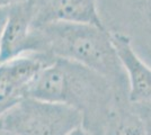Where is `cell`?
Returning a JSON list of instances; mask_svg holds the SVG:
<instances>
[{
    "label": "cell",
    "instance_id": "ba28073f",
    "mask_svg": "<svg viewBox=\"0 0 151 135\" xmlns=\"http://www.w3.org/2000/svg\"><path fill=\"white\" fill-rule=\"evenodd\" d=\"M141 118L145 124V135H151V113L150 111H147L145 114L141 115Z\"/></svg>",
    "mask_w": 151,
    "mask_h": 135
},
{
    "label": "cell",
    "instance_id": "8992f818",
    "mask_svg": "<svg viewBox=\"0 0 151 135\" xmlns=\"http://www.w3.org/2000/svg\"><path fill=\"white\" fill-rule=\"evenodd\" d=\"M111 39L125 73L127 101L135 105H151V68L138 55L127 35L111 32Z\"/></svg>",
    "mask_w": 151,
    "mask_h": 135
},
{
    "label": "cell",
    "instance_id": "9c48e42d",
    "mask_svg": "<svg viewBox=\"0 0 151 135\" xmlns=\"http://www.w3.org/2000/svg\"><path fill=\"white\" fill-rule=\"evenodd\" d=\"M24 0H0V9H9Z\"/></svg>",
    "mask_w": 151,
    "mask_h": 135
},
{
    "label": "cell",
    "instance_id": "7c38bea8",
    "mask_svg": "<svg viewBox=\"0 0 151 135\" xmlns=\"http://www.w3.org/2000/svg\"><path fill=\"white\" fill-rule=\"evenodd\" d=\"M148 1V10H149V15L151 17V0H147Z\"/></svg>",
    "mask_w": 151,
    "mask_h": 135
},
{
    "label": "cell",
    "instance_id": "3957f363",
    "mask_svg": "<svg viewBox=\"0 0 151 135\" xmlns=\"http://www.w3.org/2000/svg\"><path fill=\"white\" fill-rule=\"evenodd\" d=\"M79 126V111L33 97H26L0 117V132L7 135H68Z\"/></svg>",
    "mask_w": 151,
    "mask_h": 135
},
{
    "label": "cell",
    "instance_id": "52a82bcc",
    "mask_svg": "<svg viewBox=\"0 0 151 135\" xmlns=\"http://www.w3.org/2000/svg\"><path fill=\"white\" fill-rule=\"evenodd\" d=\"M34 27L53 21L80 23L105 27L96 0H33Z\"/></svg>",
    "mask_w": 151,
    "mask_h": 135
},
{
    "label": "cell",
    "instance_id": "4fadbf2b",
    "mask_svg": "<svg viewBox=\"0 0 151 135\" xmlns=\"http://www.w3.org/2000/svg\"><path fill=\"white\" fill-rule=\"evenodd\" d=\"M6 135H7V134H6Z\"/></svg>",
    "mask_w": 151,
    "mask_h": 135
},
{
    "label": "cell",
    "instance_id": "6da1fadb",
    "mask_svg": "<svg viewBox=\"0 0 151 135\" xmlns=\"http://www.w3.org/2000/svg\"><path fill=\"white\" fill-rule=\"evenodd\" d=\"M28 97L67 105L82 116V127L105 135L119 101L112 84L97 72L69 60L55 58L33 81Z\"/></svg>",
    "mask_w": 151,
    "mask_h": 135
},
{
    "label": "cell",
    "instance_id": "5b68a950",
    "mask_svg": "<svg viewBox=\"0 0 151 135\" xmlns=\"http://www.w3.org/2000/svg\"><path fill=\"white\" fill-rule=\"evenodd\" d=\"M34 17L33 0H24L8 9L0 37V63L33 53Z\"/></svg>",
    "mask_w": 151,
    "mask_h": 135
},
{
    "label": "cell",
    "instance_id": "30bf717a",
    "mask_svg": "<svg viewBox=\"0 0 151 135\" xmlns=\"http://www.w3.org/2000/svg\"><path fill=\"white\" fill-rule=\"evenodd\" d=\"M68 135H93V134H91L90 132H88V131L85 129V127L79 126V127L75 129L73 131H71Z\"/></svg>",
    "mask_w": 151,
    "mask_h": 135
},
{
    "label": "cell",
    "instance_id": "8fae6325",
    "mask_svg": "<svg viewBox=\"0 0 151 135\" xmlns=\"http://www.w3.org/2000/svg\"><path fill=\"white\" fill-rule=\"evenodd\" d=\"M7 14H8V9H0V37H1L2 28H4L5 21H6Z\"/></svg>",
    "mask_w": 151,
    "mask_h": 135
},
{
    "label": "cell",
    "instance_id": "7a4b0ae2",
    "mask_svg": "<svg viewBox=\"0 0 151 135\" xmlns=\"http://www.w3.org/2000/svg\"><path fill=\"white\" fill-rule=\"evenodd\" d=\"M33 53L69 60L97 72L112 84L121 104L127 101L125 73L106 27L53 21L33 28Z\"/></svg>",
    "mask_w": 151,
    "mask_h": 135
},
{
    "label": "cell",
    "instance_id": "277c9868",
    "mask_svg": "<svg viewBox=\"0 0 151 135\" xmlns=\"http://www.w3.org/2000/svg\"><path fill=\"white\" fill-rule=\"evenodd\" d=\"M54 59L46 54L29 53L0 63V117L28 97L35 78Z\"/></svg>",
    "mask_w": 151,
    "mask_h": 135
}]
</instances>
